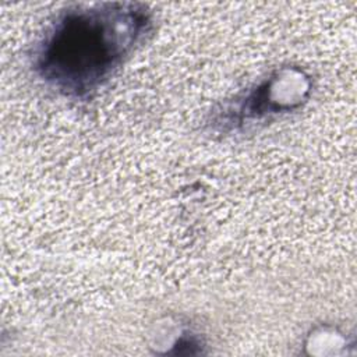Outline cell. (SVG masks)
Wrapping results in <instances>:
<instances>
[{
    "mask_svg": "<svg viewBox=\"0 0 357 357\" xmlns=\"http://www.w3.org/2000/svg\"><path fill=\"white\" fill-rule=\"evenodd\" d=\"M156 15L141 1L71 4L35 40L29 67L56 95L91 100L152 36Z\"/></svg>",
    "mask_w": 357,
    "mask_h": 357,
    "instance_id": "cell-1",
    "label": "cell"
},
{
    "mask_svg": "<svg viewBox=\"0 0 357 357\" xmlns=\"http://www.w3.org/2000/svg\"><path fill=\"white\" fill-rule=\"evenodd\" d=\"M314 91L315 79L307 67L282 64L215 103L204 117L202 130L218 137L248 132L303 110L311 102Z\"/></svg>",
    "mask_w": 357,
    "mask_h": 357,
    "instance_id": "cell-2",
    "label": "cell"
},
{
    "mask_svg": "<svg viewBox=\"0 0 357 357\" xmlns=\"http://www.w3.org/2000/svg\"><path fill=\"white\" fill-rule=\"evenodd\" d=\"M149 349L156 356H204L208 353V337L191 318L173 317L158 324Z\"/></svg>",
    "mask_w": 357,
    "mask_h": 357,
    "instance_id": "cell-3",
    "label": "cell"
},
{
    "mask_svg": "<svg viewBox=\"0 0 357 357\" xmlns=\"http://www.w3.org/2000/svg\"><path fill=\"white\" fill-rule=\"evenodd\" d=\"M356 346L351 332L337 324L321 322L312 325L301 340V354L315 357H331L349 354Z\"/></svg>",
    "mask_w": 357,
    "mask_h": 357,
    "instance_id": "cell-4",
    "label": "cell"
}]
</instances>
